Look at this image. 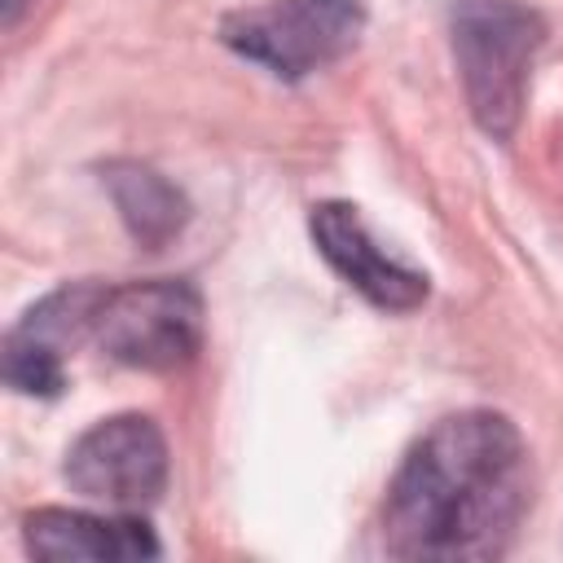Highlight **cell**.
Listing matches in <instances>:
<instances>
[{
  "instance_id": "6da1fadb",
  "label": "cell",
  "mask_w": 563,
  "mask_h": 563,
  "mask_svg": "<svg viewBox=\"0 0 563 563\" xmlns=\"http://www.w3.org/2000/svg\"><path fill=\"white\" fill-rule=\"evenodd\" d=\"M532 501L528 444L506 413L462 409L431 422L383 497L391 559H497Z\"/></svg>"
},
{
  "instance_id": "7a4b0ae2",
  "label": "cell",
  "mask_w": 563,
  "mask_h": 563,
  "mask_svg": "<svg viewBox=\"0 0 563 563\" xmlns=\"http://www.w3.org/2000/svg\"><path fill=\"white\" fill-rule=\"evenodd\" d=\"M449 44L471 119L484 136L510 141L545 44V18L528 0H453Z\"/></svg>"
},
{
  "instance_id": "3957f363",
  "label": "cell",
  "mask_w": 563,
  "mask_h": 563,
  "mask_svg": "<svg viewBox=\"0 0 563 563\" xmlns=\"http://www.w3.org/2000/svg\"><path fill=\"white\" fill-rule=\"evenodd\" d=\"M361 31V0H264L220 18V44L286 84H299L347 57Z\"/></svg>"
},
{
  "instance_id": "277c9868",
  "label": "cell",
  "mask_w": 563,
  "mask_h": 563,
  "mask_svg": "<svg viewBox=\"0 0 563 563\" xmlns=\"http://www.w3.org/2000/svg\"><path fill=\"white\" fill-rule=\"evenodd\" d=\"M92 343L123 369H185L202 347V295L185 277L110 286L97 308Z\"/></svg>"
},
{
  "instance_id": "5b68a950",
  "label": "cell",
  "mask_w": 563,
  "mask_h": 563,
  "mask_svg": "<svg viewBox=\"0 0 563 563\" xmlns=\"http://www.w3.org/2000/svg\"><path fill=\"white\" fill-rule=\"evenodd\" d=\"M167 435L150 413H110L66 449V484L110 510H145L167 488Z\"/></svg>"
},
{
  "instance_id": "8992f818",
  "label": "cell",
  "mask_w": 563,
  "mask_h": 563,
  "mask_svg": "<svg viewBox=\"0 0 563 563\" xmlns=\"http://www.w3.org/2000/svg\"><path fill=\"white\" fill-rule=\"evenodd\" d=\"M106 290V282H66L13 321L0 352V374L18 396H57L66 387V352L92 339Z\"/></svg>"
},
{
  "instance_id": "52a82bcc",
  "label": "cell",
  "mask_w": 563,
  "mask_h": 563,
  "mask_svg": "<svg viewBox=\"0 0 563 563\" xmlns=\"http://www.w3.org/2000/svg\"><path fill=\"white\" fill-rule=\"evenodd\" d=\"M308 233L317 255L343 277L347 290H356L365 303L383 308V312H413L427 303V273H418L413 264L396 260L387 246H378V238L369 233L361 207L325 198L308 211Z\"/></svg>"
},
{
  "instance_id": "ba28073f",
  "label": "cell",
  "mask_w": 563,
  "mask_h": 563,
  "mask_svg": "<svg viewBox=\"0 0 563 563\" xmlns=\"http://www.w3.org/2000/svg\"><path fill=\"white\" fill-rule=\"evenodd\" d=\"M22 545L31 559L66 563V559H158L163 545L136 510L92 515L66 506H40L22 515Z\"/></svg>"
},
{
  "instance_id": "9c48e42d",
  "label": "cell",
  "mask_w": 563,
  "mask_h": 563,
  "mask_svg": "<svg viewBox=\"0 0 563 563\" xmlns=\"http://www.w3.org/2000/svg\"><path fill=\"white\" fill-rule=\"evenodd\" d=\"M101 185L123 220V229L132 233L136 246L145 251H163L167 242H176L189 224V198L180 185H172L163 172H154L150 163L136 158H114L101 167Z\"/></svg>"
},
{
  "instance_id": "30bf717a",
  "label": "cell",
  "mask_w": 563,
  "mask_h": 563,
  "mask_svg": "<svg viewBox=\"0 0 563 563\" xmlns=\"http://www.w3.org/2000/svg\"><path fill=\"white\" fill-rule=\"evenodd\" d=\"M26 4H31V0H0V22H4V31L18 26V18L26 13Z\"/></svg>"
}]
</instances>
